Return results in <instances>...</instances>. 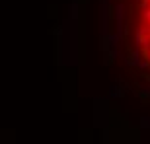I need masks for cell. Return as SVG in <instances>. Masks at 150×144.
Listing matches in <instances>:
<instances>
[{"label": "cell", "mask_w": 150, "mask_h": 144, "mask_svg": "<svg viewBox=\"0 0 150 144\" xmlns=\"http://www.w3.org/2000/svg\"><path fill=\"white\" fill-rule=\"evenodd\" d=\"M115 14L125 61L150 74V0H119Z\"/></svg>", "instance_id": "1"}]
</instances>
